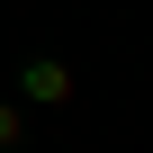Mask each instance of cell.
Here are the masks:
<instances>
[{"mask_svg": "<svg viewBox=\"0 0 153 153\" xmlns=\"http://www.w3.org/2000/svg\"><path fill=\"white\" fill-rule=\"evenodd\" d=\"M18 144H27V108H18V99H0V153H18Z\"/></svg>", "mask_w": 153, "mask_h": 153, "instance_id": "obj_2", "label": "cell"}, {"mask_svg": "<svg viewBox=\"0 0 153 153\" xmlns=\"http://www.w3.org/2000/svg\"><path fill=\"white\" fill-rule=\"evenodd\" d=\"M18 108H72V63L63 54H27L18 63Z\"/></svg>", "mask_w": 153, "mask_h": 153, "instance_id": "obj_1", "label": "cell"}]
</instances>
